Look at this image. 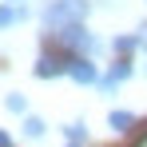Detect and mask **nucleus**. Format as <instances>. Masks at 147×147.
<instances>
[{"label": "nucleus", "mask_w": 147, "mask_h": 147, "mask_svg": "<svg viewBox=\"0 0 147 147\" xmlns=\"http://www.w3.org/2000/svg\"><path fill=\"white\" fill-rule=\"evenodd\" d=\"M88 8H92V0H48V8L40 12V20H44L48 32H60L68 24H84Z\"/></svg>", "instance_id": "obj_1"}, {"label": "nucleus", "mask_w": 147, "mask_h": 147, "mask_svg": "<svg viewBox=\"0 0 147 147\" xmlns=\"http://www.w3.org/2000/svg\"><path fill=\"white\" fill-rule=\"evenodd\" d=\"M56 44H60V52H68V56H96L103 44H99L96 36L88 32L84 24H68L56 32Z\"/></svg>", "instance_id": "obj_2"}, {"label": "nucleus", "mask_w": 147, "mask_h": 147, "mask_svg": "<svg viewBox=\"0 0 147 147\" xmlns=\"http://www.w3.org/2000/svg\"><path fill=\"white\" fill-rule=\"evenodd\" d=\"M68 80L84 84V88L99 84V68H96V60H92V56H72V60H68Z\"/></svg>", "instance_id": "obj_3"}, {"label": "nucleus", "mask_w": 147, "mask_h": 147, "mask_svg": "<svg viewBox=\"0 0 147 147\" xmlns=\"http://www.w3.org/2000/svg\"><path fill=\"white\" fill-rule=\"evenodd\" d=\"M68 52H44L40 60H36V76L40 80H56V76H68Z\"/></svg>", "instance_id": "obj_4"}, {"label": "nucleus", "mask_w": 147, "mask_h": 147, "mask_svg": "<svg viewBox=\"0 0 147 147\" xmlns=\"http://www.w3.org/2000/svg\"><path fill=\"white\" fill-rule=\"evenodd\" d=\"M20 20H28L24 4H0V28H12V24H20Z\"/></svg>", "instance_id": "obj_5"}, {"label": "nucleus", "mask_w": 147, "mask_h": 147, "mask_svg": "<svg viewBox=\"0 0 147 147\" xmlns=\"http://www.w3.org/2000/svg\"><path fill=\"white\" fill-rule=\"evenodd\" d=\"M131 72H135V64H131L127 56H119V60L111 64V72H107V80H115V84H123V80H131Z\"/></svg>", "instance_id": "obj_6"}, {"label": "nucleus", "mask_w": 147, "mask_h": 147, "mask_svg": "<svg viewBox=\"0 0 147 147\" xmlns=\"http://www.w3.org/2000/svg\"><path fill=\"white\" fill-rule=\"evenodd\" d=\"M107 127H111V131H131V127H135V115H131V111H111V115H107Z\"/></svg>", "instance_id": "obj_7"}, {"label": "nucleus", "mask_w": 147, "mask_h": 147, "mask_svg": "<svg viewBox=\"0 0 147 147\" xmlns=\"http://www.w3.org/2000/svg\"><path fill=\"white\" fill-rule=\"evenodd\" d=\"M64 135H68V143H84V139H88V123H84V119H72L68 127H64Z\"/></svg>", "instance_id": "obj_8"}, {"label": "nucleus", "mask_w": 147, "mask_h": 147, "mask_svg": "<svg viewBox=\"0 0 147 147\" xmlns=\"http://www.w3.org/2000/svg\"><path fill=\"white\" fill-rule=\"evenodd\" d=\"M111 48L119 52V56H131V52L139 48V36H115V40H111Z\"/></svg>", "instance_id": "obj_9"}, {"label": "nucleus", "mask_w": 147, "mask_h": 147, "mask_svg": "<svg viewBox=\"0 0 147 147\" xmlns=\"http://www.w3.org/2000/svg\"><path fill=\"white\" fill-rule=\"evenodd\" d=\"M24 135L28 139H40V135H44V119H40V115H24Z\"/></svg>", "instance_id": "obj_10"}, {"label": "nucleus", "mask_w": 147, "mask_h": 147, "mask_svg": "<svg viewBox=\"0 0 147 147\" xmlns=\"http://www.w3.org/2000/svg\"><path fill=\"white\" fill-rule=\"evenodd\" d=\"M4 107H8V111H16V115H24V111H28V99L20 96V92H12V96L4 99Z\"/></svg>", "instance_id": "obj_11"}, {"label": "nucleus", "mask_w": 147, "mask_h": 147, "mask_svg": "<svg viewBox=\"0 0 147 147\" xmlns=\"http://www.w3.org/2000/svg\"><path fill=\"white\" fill-rule=\"evenodd\" d=\"M139 48H147V24L139 28Z\"/></svg>", "instance_id": "obj_12"}, {"label": "nucleus", "mask_w": 147, "mask_h": 147, "mask_svg": "<svg viewBox=\"0 0 147 147\" xmlns=\"http://www.w3.org/2000/svg\"><path fill=\"white\" fill-rule=\"evenodd\" d=\"M0 147H12V139H8V135H4V131H0Z\"/></svg>", "instance_id": "obj_13"}, {"label": "nucleus", "mask_w": 147, "mask_h": 147, "mask_svg": "<svg viewBox=\"0 0 147 147\" xmlns=\"http://www.w3.org/2000/svg\"><path fill=\"white\" fill-rule=\"evenodd\" d=\"M68 147H84V143H68Z\"/></svg>", "instance_id": "obj_14"}, {"label": "nucleus", "mask_w": 147, "mask_h": 147, "mask_svg": "<svg viewBox=\"0 0 147 147\" xmlns=\"http://www.w3.org/2000/svg\"><path fill=\"white\" fill-rule=\"evenodd\" d=\"M8 4H20V0H8Z\"/></svg>", "instance_id": "obj_15"}, {"label": "nucleus", "mask_w": 147, "mask_h": 147, "mask_svg": "<svg viewBox=\"0 0 147 147\" xmlns=\"http://www.w3.org/2000/svg\"><path fill=\"white\" fill-rule=\"evenodd\" d=\"M139 147H147V139H143V143H139Z\"/></svg>", "instance_id": "obj_16"}]
</instances>
